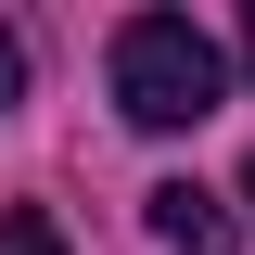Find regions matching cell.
I'll list each match as a JSON object with an SVG mask.
<instances>
[{
  "label": "cell",
  "instance_id": "cell-5",
  "mask_svg": "<svg viewBox=\"0 0 255 255\" xmlns=\"http://www.w3.org/2000/svg\"><path fill=\"white\" fill-rule=\"evenodd\" d=\"M243 77H255V13H243Z\"/></svg>",
  "mask_w": 255,
  "mask_h": 255
},
{
  "label": "cell",
  "instance_id": "cell-1",
  "mask_svg": "<svg viewBox=\"0 0 255 255\" xmlns=\"http://www.w3.org/2000/svg\"><path fill=\"white\" fill-rule=\"evenodd\" d=\"M230 102V51L191 13H128L115 26V115L128 128H204Z\"/></svg>",
  "mask_w": 255,
  "mask_h": 255
},
{
  "label": "cell",
  "instance_id": "cell-3",
  "mask_svg": "<svg viewBox=\"0 0 255 255\" xmlns=\"http://www.w3.org/2000/svg\"><path fill=\"white\" fill-rule=\"evenodd\" d=\"M0 255H64V230L38 217V204H13V217H0Z\"/></svg>",
  "mask_w": 255,
  "mask_h": 255
},
{
  "label": "cell",
  "instance_id": "cell-4",
  "mask_svg": "<svg viewBox=\"0 0 255 255\" xmlns=\"http://www.w3.org/2000/svg\"><path fill=\"white\" fill-rule=\"evenodd\" d=\"M0 102H26V38L0 26Z\"/></svg>",
  "mask_w": 255,
  "mask_h": 255
},
{
  "label": "cell",
  "instance_id": "cell-2",
  "mask_svg": "<svg viewBox=\"0 0 255 255\" xmlns=\"http://www.w3.org/2000/svg\"><path fill=\"white\" fill-rule=\"evenodd\" d=\"M140 217H153V243L166 255H230V204L204 179H166V191H140Z\"/></svg>",
  "mask_w": 255,
  "mask_h": 255
},
{
  "label": "cell",
  "instance_id": "cell-6",
  "mask_svg": "<svg viewBox=\"0 0 255 255\" xmlns=\"http://www.w3.org/2000/svg\"><path fill=\"white\" fill-rule=\"evenodd\" d=\"M243 204H255V166H243Z\"/></svg>",
  "mask_w": 255,
  "mask_h": 255
}]
</instances>
